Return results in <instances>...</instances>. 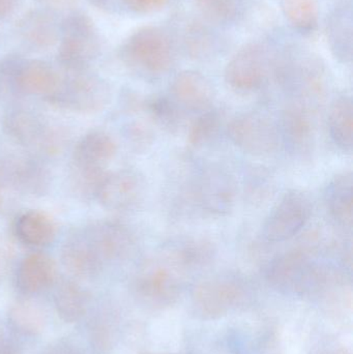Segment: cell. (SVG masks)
<instances>
[{"label":"cell","instance_id":"1","mask_svg":"<svg viewBox=\"0 0 353 354\" xmlns=\"http://www.w3.org/2000/svg\"><path fill=\"white\" fill-rule=\"evenodd\" d=\"M334 266L319 259L315 249L298 247L277 256L269 263V284L283 292L323 297L334 283Z\"/></svg>","mask_w":353,"mask_h":354},{"label":"cell","instance_id":"2","mask_svg":"<svg viewBox=\"0 0 353 354\" xmlns=\"http://www.w3.org/2000/svg\"><path fill=\"white\" fill-rule=\"evenodd\" d=\"M273 66L276 79L290 101L314 109L325 89V68L321 60L306 50L292 48L282 53Z\"/></svg>","mask_w":353,"mask_h":354},{"label":"cell","instance_id":"3","mask_svg":"<svg viewBox=\"0 0 353 354\" xmlns=\"http://www.w3.org/2000/svg\"><path fill=\"white\" fill-rule=\"evenodd\" d=\"M124 64L144 78H160L175 62V51L169 35L160 27L147 26L133 33L120 51Z\"/></svg>","mask_w":353,"mask_h":354},{"label":"cell","instance_id":"4","mask_svg":"<svg viewBox=\"0 0 353 354\" xmlns=\"http://www.w3.org/2000/svg\"><path fill=\"white\" fill-rule=\"evenodd\" d=\"M101 52V39L93 21L73 12L60 25L58 60L70 72H85Z\"/></svg>","mask_w":353,"mask_h":354},{"label":"cell","instance_id":"5","mask_svg":"<svg viewBox=\"0 0 353 354\" xmlns=\"http://www.w3.org/2000/svg\"><path fill=\"white\" fill-rule=\"evenodd\" d=\"M47 101L68 111L97 113L109 105L111 88L97 75L76 73L72 78L60 81L57 89L47 97Z\"/></svg>","mask_w":353,"mask_h":354},{"label":"cell","instance_id":"6","mask_svg":"<svg viewBox=\"0 0 353 354\" xmlns=\"http://www.w3.org/2000/svg\"><path fill=\"white\" fill-rule=\"evenodd\" d=\"M228 136L240 151L252 156L275 153L281 141L280 127L267 114L245 112L228 124Z\"/></svg>","mask_w":353,"mask_h":354},{"label":"cell","instance_id":"7","mask_svg":"<svg viewBox=\"0 0 353 354\" xmlns=\"http://www.w3.org/2000/svg\"><path fill=\"white\" fill-rule=\"evenodd\" d=\"M246 283L238 277H217L199 283L192 293L195 313L202 319L226 315L246 299Z\"/></svg>","mask_w":353,"mask_h":354},{"label":"cell","instance_id":"8","mask_svg":"<svg viewBox=\"0 0 353 354\" xmlns=\"http://www.w3.org/2000/svg\"><path fill=\"white\" fill-rule=\"evenodd\" d=\"M189 196L197 209L211 216H227L236 205V183L225 170L207 167L192 181Z\"/></svg>","mask_w":353,"mask_h":354},{"label":"cell","instance_id":"9","mask_svg":"<svg viewBox=\"0 0 353 354\" xmlns=\"http://www.w3.org/2000/svg\"><path fill=\"white\" fill-rule=\"evenodd\" d=\"M273 64L265 46L258 43L248 44L228 62L224 77L232 91L240 93H254L267 80Z\"/></svg>","mask_w":353,"mask_h":354},{"label":"cell","instance_id":"10","mask_svg":"<svg viewBox=\"0 0 353 354\" xmlns=\"http://www.w3.org/2000/svg\"><path fill=\"white\" fill-rule=\"evenodd\" d=\"M312 201L300 189L287 192L267 216L263 239L269 243H283L296 236L312 216Z\"/></svg>","mask_w":353,"mask_h":354},{"label":"cell","instance_id":"11","mask_svg":"<svg viewBox=\"0 0 353 354\" xmlns=\"http://www.w3.org/2000/svg\"><path fill=\"white\" fill-rule=\"evenodd\" d=\"M135 288L138 297L149 307H170L180 295V272L163 258L149 261L139 274Z\"/></svg>","mask_w":353,"mask_h":354},{"label":"cell","instance_id":"12","mask_svg":"<svg viewBox=\"0 0 353 354\" xmlns=\"http://www.w3.org/2000/svg\"><path fill=\"white\" fill-rule=\"evenodd\" d=\"M313 114V108L292 101L288 102L282 113L281 139L288 153L300 161L310 159L314 153L316 127Z\"/></svg>","mask_w":353,"mask_h":354},{"label":"cell","instance_id":"13","mask_svg":"<svg viewBox=\"0 0 353 354\" xmlns=\"http://www.w3.org/2000/svg\"><path fill=\"white\" fill-rule=\"evenodd\" d=\"M146 183L139 172L122 169L106 174L97 192L103 207L114 212L134 209L142 202Z\"/></svg>","mask_w":353,"mask_h":354},{"label":"cell","instance_id":"14","mask_svg":"<svg viewBox=\"0 0 353 354\" xmlns=\"http://www.w3.org/2000/svg\"><path fill=\"white\" fill-rule=\"evenodd\" d=\"M84 233L104 263L128 259L137 247L132 231L126 225L114 221L95 223Z\"/></svg>","mask_w":353,"mask_h":354},{"label":"cell","instance_id":"15","mask_svg":"<svg viewBox=\"0 0 353 354\" xmlns=\"http://www.w3.org/2000/svg\"><path fill=\"white\" fill-rule=\"evenodd\" d=\"M217 255L216 245L200 236H182L163 245L162 258L178 272H197L213 264Z\"/></svg>","mask_w":353,"mask_h":354},{"label":"cell","instance_id":"16","mask_svg":"<svg viewBox=\"0 0 353 354\" xmlns=\"http://www.w3.org/2000/svg\"><path fill=\"white\" fill-rule=\"evenodd\" d=\"M171 99L182 111L201 113L213 107L216 93L211 81L196 71H184L174 77Z\"/></svg>","mask_w":353,"mask_h":354},{"label":"cell","instance_id":"17","mask_svg":"<svg viewBox=\"0 0 353 354\" xmlns=\"http://www.w3.org/2000/svg\"><path fill=\"white\" fill-rule=\"evenodd\" d=\"M61 262L68 274L81 280L97 278L104 262L86 234L70 237L62 245Z\"/></svg>","mask_w":353,"mask_h":354},{"label":"cell","instance_id":"18","mask_svg":"<svg viewBox=\"0 0 353 354\" xmlns=\"http://www.w3.org/2000/svg\"><path fill=\"white\" fill-rule=\"evenodd\" d=\"M6 134L20 145L26 147H51L52 133L49 127L35 112L15 109L6 114L3 120Z\"/></svg>","mask_w":353,"mask_h":354},{"label":"cell","instance_id":"19","mask_svg":"<svg viewBox=\"0 0 353 354\" xmlns=\"http://www.w3.org/2000/svg\"><path fill=\"white\" fill-rule=\"evenodd\" d=\"M60 81L47 62L20 58L15 77L18 95H44L47 99L57 89Z\"/></svg>","mask_w":353,"mask_h":354},{"label":"cell","instance_id":"20","mask_svg":"<svg viewBox=\"0 0 353 354\" xmlns=\"http://www.w3.org/2000/svg\"><path fill=\"white\" fill-rule=\"evenodd\" d=\"M117 153L115 140L107 133L93 131L83 136L75 147L74 167L103 170Z\"/></svg>","mask_w":353,"mask_h":354},{"label":"cell","instance_id":"21","mask_svg":"<svg viewBox=\"0 0 353 354\" xmlns=\"http://www.w3.org/2000/svg\"><path fill=\"white\" fill-rule=\"evenodd\" d=\"M18 35L26 47L48 50L59 41L60 26L55 18L44 10H31L19 21Z\"/></svg>","mask_w":353,"mask_h":354},{"label":"cell","instance_id":"22","mask_svg":"<svg viewBox=\"0 0 353 354\" xmlns=\"http://www.w3.org/2000/svg\"><path fill=\"white\" fill-rule=\"evenodd\" d=\"M56 279V264L49 256L33 253L21 261L16 274V284L24 295H37L47 290Z\"/></svg>","mask_w":353,"mask_h":354},{"label":"cell","instance_id":"23","mask_svg":"<svg viewBox=\"0 0 353 354\" xmlns=\"http://www.w3.org/2000/svg\"><path fill=\"white\" fill-rule=\"evenodd\" d=\"M325 202L332 218L344 228L350 229L353 220V178L350 171L337 174L325 192Z\"/></svg>","mask_w":353,"mask_h":354},{"label":"cell","instance_id":"24","mask_svg":"<svg viewBox=\"0 0 353 354\" xmlns=\"http://www.w3.org/2000/svg\"><path fill=\"white\" fill-rule=\"evenodd\" d=\"M327 43L336 59L350 64L352 59V12L350 6L336 8L327 24Z\"/></svg>","mask_w":353,"mask_h":354},{"label":"cell","instance_id":"25","mask_svg":"<svg viewBox=\"0 0 353 354\" xmlns=\"http://www.w3.org/2000/svg\"><path fill=\"white\" fill-rule=\"evenodd\" d=\"M4 174L12 187L31 195L43 194L49 187L47 169L35 160H12L6 166Z\"/></svg>","mask_w":353,"mask_h":354},{"label":"cell","instance_id":"26","mask_svg":"<svg viewBox=\"0 0 353 354\" xmlns=\"http://www.w3.org/2000/svg\"><path fill=\"white\" fill-rule=\"evenodd\" d=\"M17 236L29 247H48L56 237V225L45 212L30 210L19 216L16 222Z\"/></svg>","mask_w":353,"mask_h":354},{"label":"cell","instance_id":"27","mask_svg":"<svg viewBox=\"0 0 353 354\" xmlns=\"http://www.w3.org/2000/svg\"><path fill=\"white\" fill-rule=\"evenodd\" d=\"M54 303L58 316L66 324H74L86 313L89 295L77 283L64 281L56 289Z\"/></svg>","mask_w":353,"mask_h":354},{"label":"cell","instance_id":"28","mask_svg":"<svg viewBox=\"0 0 353 354\" xmlns=\"http://www.w3.org/2000/svg\"><path fill=\"white\" fill-rule=\"evenodd\" d=\"M330 134L335 145L346 153L353 147V106L352 97H338L330 110Z\"/></svg>","mask_w":353,"mask_h":354},{"label":"cell","instance_id":"29","mask_svg":"<svg viewBox=\"0 0 353 354\" xmlns=\"http://www.w3.org/2000/svg\"><path fill=\"white\" fill-rule=\"evenodd\" d=\"M8 322L12 328L24 336H37L46 326V314L41 307L29 301H20L10 308Z\"/></svg>","mask_w":353,"mask_h":354},{"label":"cell","instance_id":"30","mask_svg":"<svg viewBox=\"0 0 353 354\" xmlns=\"http://www.w3.org/2000/svg\"><path fill=\"white\" fill-rule=\"evenodd\" d=\"M284 16L300 32H312L318 25V0H282Z\"/></svg>","mask_w":353,"mask_h":354},{"label":"cell","instance_id":"31","mask_svg":"<svg viewBox=\"0 0 353 354\" xmlns=\"http://www.w3.org/2000/svg\"><path fill=\"white\" fill-rule=\"evenodd\" d=\"M222 122L223 118L219 110L211 108L201 112L190 124L189 142L194 147H203L213 142L221 131Z\"/></svg>","mask_w":353,"mask_h":354},{"label":"cell","instance_id":"32","mask_svg":"<svg viewBox=\"0 0 353 354\" xmlns=\"http://www.w3.org/2000/svg\"><path fill=\"white\" fill-rule=\"evenodd\" d=\"M147 108L153 120L166 131L175 132L182 127L184 111L171 97H153L147 104Z\"/></svg>","mask_w":353,"mask_h":354},{"label":"cell","instance_id":"33","mask_svg":"<svg viewBox=\"0 0 353 354\" xmlns=\"http://www.w3.org/2000/svg\"><path fill=\"white\" fill-rule=\"evenodd\" d=\"M199 10L209 20L228 23L238 14L236 0H194Z\"/></svg>","mask_w":353,"mask_h":354},{"label":"cell","instance_id":"34","mask_svg":"<svg viewBox=\"0 0 353 354\" xmlns=\"http://www.w3.org/2000/svg\"><path fill=\"white\" fill-rule=\"evenodd\" d=\"M124 137L128 145L135 151H145L153 143V133L149 127L142 122H132L124 131Z\"/></svg>","mask_w":353,"mask_h":354},{"label":"cell","instance_id":"35","mask_svg":"<svg viewBox=\"0 0 353 354\" xmlns=\"http://www.w3.org/2000/svg\"><path fill=\"white\" fill-rule=\"evenodd\" d=\"M187 44H189L188 49L191 55L196 58L209 57L213 52V45H211V41H213L209 37L207 31L204 29L195 27L189 32Z\"/></svg>","mask_w":353,"mask_h":354},{"label":"cell","instance_id":"36","mask_svg":"<svg viewBox=\"0 0 353 354\" xmlns=\"http://www.w3.org/2000/svg\"><path fill=\"white\" fill-rule=\"evenodd\" d=\"M91 342L97 354L109 353L113 346V330L112 326L104 320H99L91 328Z\"/></svg>","mask_w":353,"mask_h":354},{"label":"cell","instance_id":"37","mask_svg":"<svg viewBox=\"0 0 353 354\" xmlns=\"http://www.w3.org/2000/svg\"><path fill=\"white\" fill-rule=\"evenodd\" d=\"M169 0H120L126 8L138 14H151L165 8Z\"/></svg>","mask_w":353,"mask_h":354},{"label":"cell","instance_id":"38","mask_svg":"<svg viewBox=\"0 0 353 354\" xmlns=\"http://www.w3.org/2000/svg\"><path fill=\"white\" fill-rule=\"evenodd\" d=\"M20 0H0V20L8 18L16 12Z\"/></svg>","mask_w":353,"mask_h":354},{"label":"cell","instance_id":"39","mask_svg":"<svg viewBox=\"0 0 353 354\" xmlns=\"http://www.w3.org/2000/svg\"><path fill=\"white\" fill-rule=\"evenodd\" d=\"M39 1L52 10H68L76 6L78 0H39Z\"/></svg>","mask_w":353,"mask_h":354},{"label":"cell","instance_id":"40","mask_svg":"<svg viewBox=\"0 0 353 354\" xmlns=\"http://www.w3.org/2000/svg\"><path fill=\"white\" fill-rule=\"evenodd\" d=\"M93 6L102 10H113L117 6L118 1L120 0H89Z\"/></svg>","mask_w":353,"mask_h":354},{"label":"cell","instance_id":"41","mask_svg":"<svg viewBox=\"0 0 353 354\" xmlns=\"http://www.w3.org/2000/svg\"><path fill=\"white\" fill-rule=\"evenodd\" d=\"M44 354H79L77 351H75L70 345L60 344L58 346L53 347L49 351Z\"/></svg>","mask_w":353,"mask_h":354},{"label":"cell","instance_id":"42","mask_svg":"<svg viewBox=\"0 0 353 354\" xmlns=\"http://www.w3.org/2000/svg\"><path fill=\"white\" fill-rule=\"evenodd\" d=\"M0 354H16L12 345L4 340L3 337L0 338Z\"/></svg>","mask_w":353,"mask_h":354},{"label":"cell","instance_id":"43","mask_svg":"<svg viewBox=\"0 0 353 354\" xmlns=\"http://www.w3.org/2000/svg\"><path fill=\"white\" fill-rule=\"evenodd\" d=\"M2 330H1V326H0V338H2Z\"/></svg>","mask_w":353,"mask_h":354},{"label":"cell","instance_id":"44","mask_svg":"<svg viewBox=\"0 0 353 354\" xmlns=\"http://www.w3.org/2000/svg\"><path fill=\"white\" fill-rule=\"evenodd\" d=\"M0 204H1V196H0Z\"/></svg>","mask_w":353,"mask_h":354},{"label":"cell","instance_id":"45","mask_svg":"<svg viewBox=\"0 0 353 354\" xmlns=\"http://www.w3.org/2000/svg\"><path fill=\"white\" fill-rule=\"evenodd\" d=\"M145 354H155V353H145Z\"/></svg>","mask_w":353,"mask_h":354}]
</instances>
